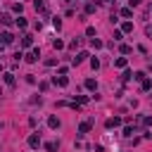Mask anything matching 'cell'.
I'll list each match as a JSON object with an SVG mask.
<instances>
[{
    "mask_svg": "<svg viewBox=\"0 0 152 152\" xmlns=\"http://www.w3.org/2000/svg\"><path fill=\"white\" fill-rule=\"evenodd\" d=\"M12 41H14V36H12V34H7V31H5V34H0V43H3V45H10Z\"/></svg>",
    "mask_w": 152,
    "mask_h": 152,
    "instance_id": "cell-1",
    "label": "cell"
},
{
    "mask_svg": "<svg viewBox=\"0 0 152 152\" xmlns=\"http://www.w3.org/2000/svg\"><path fill=\"white\" fill-rule=\"evenodd\" d=\"M29 145H31V147H38V145H41V136H38V133L29 136Z\"/></svg>",
    "mask_w": 152,
    "mask_h": 152,
    "instance_id": "cell-2",
    "label": "cell"
},
{
    "mask_svg": "<svg viewBox=\"0 0 152 152\" xmlns=\"http://www.w3.org/2000/svg\"><path fill=\"white\" fill-rule=\"evenodd\" d=\"M36 10L43 12V14H48V5H45V0H36Z\"/></svg>",
    "mask_w": 152,
    "mask_h": 152,
    "instance_id": "cell-3",
    "label": "cell"
},
{
    "mask_svg": "<svg viewBox=\"0 0 152 152\" xmlns=\"http://www.w3.org/2000/svg\"><path fill=\"white\" fill-rule=\"evenodd\" d=\"M121 124V119L119 116H112V119H107V128H114V126H119Z\"/></svg>",
    "mask_w": 152,
    "mask_h": 152,
    "instance_id": "cell-4",
    "label": "cell"
},
{
    "mask_svg": "<svg viewBox=\"0 0 152 152\" xmlns=\"http://www.w3.org/2000/svg\"><path fill=\"white\" fill-rule=\"evenodd\" d=\"M5 83H7V86H14V74H12V71H5Z\"/></svg>",
    "mask_w": 152,
    "mask_h": 152,
    "instance_id": "cell-5",
    "label": "cell"
},
{
    "mask_svg": "<svg viewBox=\"0 0 152 152\" xmlns=\"http://www.w3.org/2000/svg\"><path fill=\"white\" fill-rule=\"evenodd\" d=\"M48 126H50V128H59V119H57V116H50V119H48Z\"/></svg>",
    "mask_w": 152,
    "mask_h": 152,
    "instance_id": "cell-6",
    "label": "cell"
},
{
    "mask_svg": "<svg viewBox=\"0 0 152 152\" xmlns=\"http://www.w3.org/2000/svg\"><path fill=\"white\" fill-rule=\"evenodd\" d=\"M0 24H12V17L7 14V12H3V14H0Z\"/></svg>",
    "mask_w": 152,
    "mask_h": 152,
    "instance_id": "cell-7",
    "label": "cell"
},
{
    "mask_svg": "<svg viewBox=\"0 0 152 152\" xmlns=\"http://www.w3.org/2000/svg\"><path fill=\"white\" fill-rule=\"evenodd\" d=\"M86 57H88V55H86V52H78V55L74 57V64H81V62H83Z\"/></svg>",
    "mask_w": 152,
    "mask_h": 152,
    "instance_id": "cell-8",
    "label": "cell"
},
{
    "mask_svg": "<svg viewBox=\"0 0 152 152\" xmlns=\"http://www.w3.org/2000/svg\"><path fill=\"white\" fill-rule=\"evenodd\" d=\"M31 43H34V38H31V36H24V38H22V45H24V48H29Z\"/></svg>",
    "mask_w": 152,
    "mask_h": 152,
    "instance_id": "cell-9",
    "label": "cell"
},
{
    "mask_svg": "<svg viewBox=\"0 0 152 152\" xmlns=\"http://www.w3.org/2000/svg\"><path fill=\"white\" fill-rule=\"evenodd\" d=\"M55 83H57V86H67L69 81H67V76H59V78L55 76Z\"/></svg>",
    "mask_w": 152,
    "mask_h": 152,
    "instance_id": "cell-10",
    "label": "cell"
},
{
    "mask_svg": "<svg viewBox=\"0 0 152 152\" xmlns=\"http://www.w3.org/2000/svg\"><path fill=\"white\" fill-rule=\"evenodd\" d=\"M52 48H55V50H62V48H64V43L57 38V41H52Z\"/></svg>",
    "mask_w": 152,
    "mask_h": 152,
    "instance_id": "cell-11",
    "label": "cell"
},
{
    "mask_svg": "<svg viewBox=\"0 0 152 152\" xmlns=\"http://www.w3.org/2000/svg\"><path fill=\"white\" fill-rule=\"evenodd\" d=\"M88 128H90V121H86V124H81V128H78V131H81V136H83V133H88Z\"/></svg>",
    "mask_w": 152,
    "mask_h": 152,
    "instance_id": "cell-12",
    "label": "cell"
},
{
    "mask_svg": "<svg viewBox=\"0 0 152 152\" xmlns=\"http://www.w3.org/2000/svg\"><path fill=\"white\" fill-rule=\"evenodd\" d=\"M114 64H116V67H119V69H124V67H126V59H124V57H119V59H116V62H114Z\"/></svg>",
    "mask_w": 152,
    "mask_h": 152,
    "instance_id": "cell-13",
    "label": "cell"
},
{
    "mask_svg": "<svg viewBox=\"0 0 152 152\" xmlns=\"http://www.w3.org/2000/svg\"><path fill=\"white\" fill-rule=\"evenodd\" d=\"M17 26H19V29H26V19L19 17V19H17Z\"/></svg>",
    "mask_w": 152,
    "mask_h": 152,
    "instance_id": "cell-14",
    "label": "cell"
},
{
    "mask_svg": "<svg viewBox=\"0 0 152 152\" xmlns=\"http://www.w3.org/2000/svg\"><path fill=\"white\" fill-rule=\"evenodd\" d=\"M45 147H48V152H57V143H48Z\"/></svg>",
    "mask_w": 152,
    "mask_h": 152,
    "instance_id": "cell-15",
    "label": "cell"
},
{
    "mask_svg": "<svg viewBox=\"0 0 152 152\" xmlns=\"http://www.w3.org/2000/svg\"><path fill=\"white\" fill-rule=\"evenodd\" d=\"M86 88H90V90H95V81H93V78H88V81H86Z\"/></svg>",
    "mask_w": 152,
    "mask_h": 152,
    "instance_id": "cell-16",
    "label": "cell"
},
{
    "mask_svg": "<svg viewBox=\"0 0 152 152\" xmlns=\"http://www.w3.org/2000/svg\"><path fill=\"white\" fill-rule=\"evenodd\" d=\"M78 43H81V38H74V41L69 43V48H71V50H74V48H78Z\"/></svg>",
    "mask_w": 152,
    "mask_h": 152,
    "instance_id": "cell-17",
    "label": "cell"
},
{
    "mask_svg": "<svg viewBox=\"0 0 152 152\" xmlns=\"http://www.w3.org/2000/svg\"><path fill=\"white\" fill-rule=\"evenodd\" d=\"M121 31H126V34H128V31H133V24H131V22H126V24H124V29Z\"/></svg>",
    "mask_w": 152,
    "mask_h": 152,
    "instance_id": "cell-18",
    "label": "cell"
},
{
    "mask_svg": "<svg viewBox=\"0 0 152 152\" xmlns=\"http://www.w3.org/2000/svg\"><path fill=\"white\" fill-rule=\"evenodd\" d=\"M131 14H133V12H131V7H124V10H121V17H131Z\"/></svg>",
    "mask_w": 152,
    "mask_h": 152,
    "instance_id": "cell-19",
    "label": "cell"
},
{
    "mask_svg": "<svg viewBox=\"0 0 152 152\" xmlns=\"http://www.w3.org/2000/svg\"><path fill=\"white\" fill-rule=\"evenodd\" d=\"M133 78H136V81H145V74H143V71H138V74H133Z\"/></svg>",
    "mask_w": 152,
    "mask_h": 152,
    "instance_id": "cell-20",
    "label": "cell"
},
{
    "mask_svg": "<svg viewBox=\"0 0 152 152\" xmlns=\"http://www.w3.org/2000/svg\"><path fill=\"white\" fill-rule=\"evenodd\" d=\"M12 10H14V12H17V14H22V10H24V7H22V5H19V3H17V5H12Z\"/></svg>",
    "mask_w": 152,
    "mask_h": 152,
    "instance_id": "cell-21",
    "label": "cell"
},
{
    "mask_svg": "<svg viewBox=\"0 0 152 152\" xmlns=\"http://www.w3.org/2000/svg\"><path fill=\"white\" fill-rule=\"evenodd\" d=\"M86 12H88V14H90V12H95V5H93V3H88V5H86Z\"/></svg>",
    "mask_w": 152,
    "mask_h": 152,
    "instance_id": "cell-22",
    "label": "cell"
},
{
    "mask_svg": "<svg viewBox=\"0 0 152 152\" xmlns=\"http://www.w3.org/2000/svg\"><path fill=\"white\" fill-rule=\"evenodd\" d=\"M131 3V7H138V5H140V0H128Z\"/></svg>",
    "mask_w": 152,
    "mask_h": 152,
    "instance_id": "cell-23",
    "label": "cell"
},
{
    "mask_svg": "<svg viewBox=\"0 0 152 152\" xmlns=\"http://www.w3.org/2000/svg\"><path fill=\"white\" fill-rule=\"evenodd\" d=\"M145 34H147V36L152 38V26H145Z\"/></svg>",
    "mask_w": 152,
    "mask_h": 152,
    "instance_id": "cell-24",
    "label": "cell"
},
{
    "mask_svg": "<svg viewBox=\"0 0 152 152\" xmlns=\"http://www.w3.org/2000/svg\"><path fill=\"white\" fill-rule=\"evenodd\" d=\"M100 3H109V0H100Z\"/></svg>",
    "mask_w": 152,
    "mask_h": 152,
    "instance_id": "cell-25",
    "label": "cell"
},
{
    "mask_svg": "<svg viewBox=\"0 0 152 152\" xmlns=\"http://www.w3.org/2000/svg\"><path fill=\"white\" fill-rule=\"evenodd\" d=\"M0 71H3V64H0Z\"/></svg>",
    "mask_w": 152,
    "mask_h": 152,
    "instance_id": "cell-26",
    "label": "cell"
},
{
    "mask_svg": "<svg viewBox=\"0 0 152 152\" xmlns=\"http://www.w3.org/2000/svg\"><path fill=\"white\" fill-rule=\"evenodd\" d=\"M64 3H71V0H64Z\"/></svg>",
    "mask_w": 152,
    "mask_h": 152,
    "instance_id": "cell-27",
    "label": "cell"
},
{
    "mask_svg": "<svg viewBox=\"0 0 152 152\" xmlns=\"http://www.w3.org/2000/svg\"><path fill=\"white\" fill-rule=\"evenodd\" d=\"M0 128H3V124H0Z\"/></svg>",
    "mask_w": 152,
    "mask_h": 152,
    "instance_id": "cell-28",
    "label": "cell"
}]
</instances>
